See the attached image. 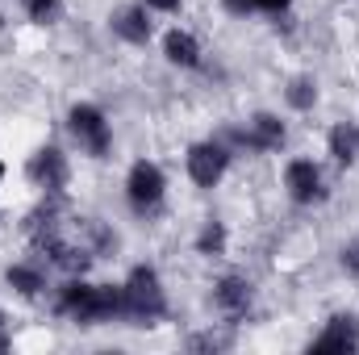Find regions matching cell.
<instances>
[{
	"label": "cell",
	"instance_id": "1",
	"mask_svg": "<svg viewBox=\"0 0 359 355\" xmlns=\"http://www.w3.org/2000/svg\"><path fill=\"white\" fill-rule=\"evenodd\" d=\"M59 314H67L76 326H96V322L121 318V288L72 280V284H63V293H59Z\"/></svg>",
	"mask_w": 359,
	"mask_h": 355
},
{
	"label": "cell",
	"instance_id": "2",
	"mask_svg": "<svg viewBox=\"0 0 359 355\" xmlns=\"http://www.w3.org/2000/svg\"><path fill=\"white\" fill-rule=\"evenodd\" d=\"M163 314H168V297H163L159 272L155 267H134L130 280L121 284V318H130L134 326H151Z\"/></svg>",
	"mask_w": 359,
	"mask_h": 355
},
{
	"label": "cell",
	"instance_id": "3",
	"mask_svg": "<svg viewBox=\"0 0 359 355\" xmlns=\"http://www.w3.org/2000/svg\"><path fill=\"white\" fill-rule=\"evenodd\" d=\"M67 126H72L76 142H80L88 155H96V159L109 155V121H104V113H100L96 105H76V109L67 113Z\"/></svg>",
	"mask_w": 359,
	"mask_h": 355
},
{
	"label": "cell",
	"instance_id": "4",
	"mask_svg": "<svg viewBox=\"0 0 359 355\" xmlns=\"http://www.w3.org/2000/svg\"><path fill=\"white\" fill-rule=\"evenodd\" d=\"M163 188H168V180L163 172L155 168V163H134L130 168V180H126V192H130V205L138 209V213H151V209H159V201H163Z\"/></svg>",
	"mask_w": 359,
	"mask_h": 355
},
{
	"label": "cell",
	"instance_id": "5",
	"mask_svg": "<svg viewBox=\"0 0 359 355\" xmlns=\"http://www.w3.org/2000/svg\"><path fill=\"white\" fill-rule=\"evenodd\" d=\"M226 168H230V151L222 142H196L188 151V176L196 180L201 188H213L217 180L226 176Z\"/></svg>",
	"mask_w": 359,
	"mask_h": 355
},
{
	"label": "cell",
	"instance_id": "6",
	"mask_svg": "<svg viewBox=\"0 0 359 355\" xmlns=\"http://www.w3.org/2000/svg\"><path fill=\"white\" fill-rule=\"evenodd\" d=\"M284 188L297 205H313V201H326V188H322V172L309 163V159H292L288 172H284Z\"/></svg>",
	"mask_w": 359,
	"mask_h": 355
},
{
	"label": "cell",
	"instance_id": "7",
	"mask_svg": "<svg viewBox=\"0 0 359 355\" xmlns=\"http://www.w3.org/2000/svg\"><path fill=\"white\" fill-rule=\"evenodd\" d=\"M309 351H359V326L351 314H334L330 322H326V330L309 343Z\"/></svg>",
	"mask_w": 359,
	"mask_h": 355
},
{
	"label": "cell",
	"instance_id": "8",
	"mask_svg": "<svg viewBox=\"0 0 359 355\" xmlns=\"http://www.w3.org/2000/svg\"><path fill=\"white\" fill-rule=\"evenodd\" d=\"M29 180H34L38 188H46V192H59V188L67 184V159H63V151H59V147L34 151V159H29Z\"/></svg>",
	"mask_w": 359,
	"mask_h": 355
},
{
	"label": "cell",
	"instance_id": "9",
	"mask_svg": "<svg viewBox=\"0 0 359 355\" xmlns=\"http://www.w3.org/2000/svg\"><path fill=\"white\" fill-rule=\"evenodd\" d=\"M213 301H217L230 318H243V314L251 309V284H247L243 276H226V280H217Z\"/></svg>",
	"mask_w": 359,
	"mask_h": 355
},
{
	"label": "cell",
	"instance_id": "10",
	"mask_svg": "<svg viewBox=\"0 0 359 355\" xmlns=\"http://www.w3.org/2000/svg\"><path fill=\"white\" fill-rule=\"evenodd\" d=\"M251 151H276L280 142H284V126H280V117H271V113H255L251 117V134L243 130L238 134Z\"/></svg>",
	"mask_w": 359,
	"mask_h": 355
},
{
	"label": "cell",
	"instance_id": "11",
	"mask_svg": "<svg viewBox=\"0 0 359 355\" xmlns=\"http://www.w3.org/2000/svg\"><path fill=\"white\" fill-rule=\"evenodd\" d=\"M113 34L117 38H126V42H134V46H142L147 38H151V21H147V8H121L113 21Z\"/></svg>",
	"mask_w": 359,
	"mask_h": 355
},
{
	"label": "cell",
	"instance_id": "12",
	"mask_svg": "<svg viewBox=\"0 0 359 355\" xmlns=\"http://www.w3.org/2000/svg\"><path fill=\"white\" fill-rule=\"evenodd\" d=\"M163 55H168L176 67H196V63H201V46H196V38L184 34V29H172V34L163 38Z\"/></svg>",
	"mask_w": 359,
	"mask_h": 355
},
{
	"label": "cell",
	"instance_id": "13",
	"mask_svg": "<svg viewBox=\"0 0 359 355\" xmlns=\"http://www.w3.org/2000/svg\"><path fill=\"white\" fill-rule=\"evenodd\" d=\"M330 155H334L339 163H351V159H355V155H359V130H355V126H347V121H343V126H334V130H330Z\"/></svg>",
	"mask_w": 359,
	"mask_h": 355
},
{
	"label": "cell",
	"instance_id": "14",
	"mask_svg": "<svg viewBox=\"0 0 359 355\" xmlns=\"http://www.w3.org/2000/svg\"><path fill=\"white\" fill-rule=\"evenodd\" d=\"M4 276H8V284H13L21 297H38V293H42V272H38V267L17 264V267H8Z\"/></svg>",
	"mask_w": 359,
	"mask_h": 355
},
{
	"label": "cell",
	"instance_id": "15",
	"mask_svg": "<svg viewBox=\"0 0 359 355\" xmlns=\"http://www.w3.org/2000/svg\"><path fill=\"white\" fill-rule=\"evenodd\" d=\"M313 100H318V84H313L309 76H297V80L288 84V105H292V109H313Z\"/></svg>",
	"mask_w": 359,
	"mask_h": 355
},
{
	"label": "cell",
	"instance_id": "16",
	"mask_svg": "<svg viewBox=\"0 0 359 355\" xmlns=\"http://www.w3.org/2000/svg\"><path fill=\"white\" fill-rule=\"evenodd\" d=\"M25 13H29L38 25H50V21H59L63 0H25Z\"/></svg>",
	"mask_w": 359,
	"mask_h": 355
},
{
	"label": "cell",
	"instance_id": "17",
	"mask_svg": "<svg viewBox=\"0 0 359 355\" xmlns=\"http://www.w3.org/2000/svg\"><path fill=\"white\" fill-rule=\"evenodd\" d=\"M196 247H201V255H217V251L226 247V230H222L217 222H209V226L201 230V239H196Z\"/></svg>",
	"mask_w": 359,
	"mask_h": 355
},
{
	"label": "cell",
	"instance_id": "18",
	"mask_svg": "<svg viewBox=\"0 0 359 355\" xmlns=\"http://www.w3.org/2000/svg\"><path fill=\"white\" fill-rule=\"evenodd\" d=\"M292 0H230V8L234 13H247V8H268V13H280V8H288Z\"/></svg>",
	"mask_w": 359,
	"mask_h": 355
},
{
	"label": "cell",
	"instance_id": "19",
	"mask_svg": "<svg viewBox=\"0 0 359 355\" xmlns=\"http://www.w3.org/2000/svg\"><path fill=\"white\" fill-rule=\"evenodd\" d=\"M343 267H347V276H355L359 280V239L343 247Z\"/></svg>",
	"mask_w": 359,
	"mask_h": 355
},
{
	"label": "cell",
	"instance_id": "20",
	"mask_svg": "<svg viewBox=\"0 0 359 355\" xmlns=\"http://www.w3.org/2000/svg\"><path fill=\"white\" fill-rule=\"evenodd\" d=\"M151 8H159V13H176L180 8V0H147Z\"/></svg>",
	"mask_w": 359,
	"mask_h": 355
},
{
	"label": "cell",
	"instance_id": "21",
	"mask_svg": "<svg viewBox=\"0 0 359 355\" xmlns=\"http://www.w3.org/2000/svg\"><path fill=\"white\" fill-rule=\"evenodd\" d=\"M4 347H8V339H4V330H0V351H4Z\"/></svg>",
	"mask_w": 359,
	"mask_h": 355
},
{
	"label": "cell",
	"instance_id": "22",
	"mask_svg": "<svg viewBox=\"0 0 359 355\" xmlns=\"http://www.w3.org/2000/svg\"><path fill=\"white\" fill-rule=\"evenodd\" d=\"M0 176H4V163H0Z\"/></svg>",
	"mask_w": 359,
	"mask_h": 355
}]
</instances>
